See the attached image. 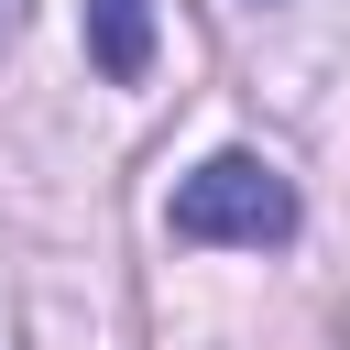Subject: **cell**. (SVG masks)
Here are the masks:
<instances>
[{
	"mask_svg": "<svg viewBox=\"0 0 350 350\" xmlns=\"http://www.w3.org/2000/svg\"><path fill=\"white\" fill-rule=\"evenodd\" d=\"M164 230H175V241H241V252H273V241H295V186H284L262 153H208L197 175H175Z\"/></svg>",
	"mask_w": 350,
	"mask_h": 350,
	"instance_id": "obj_1",
	"label": "cell"
},
{
	"mask_svg": "<svg viewBox=\"0 0 350 350\" xmlns=\"http://www.w3.org/2000/svg\"><path fill=\"white\" fill-rule=\"evenodd\" d=\"M88 66L109 88H142L153 77V0H88Z\"/></svg>",
	"mask_w": 350,
	"mask_h": 350,
	"instance_id": "obj_2",
	"label": "cell"
},
{
	"mask_svg": "<svg viewBox=\"0 0 350 350\" xmlns=\"http://www.w3.org/2000/svg\"><path fill=\"white\" fill-rule=\"evenodd\" d=\"M22 11H33V0H0V44H11V33H22Z\"/></svg>",
	"mask_w": 350,
	"mask_h": 350,
	"instance_id": "obj_3",
	"label": "cell"
}]
</instances>
